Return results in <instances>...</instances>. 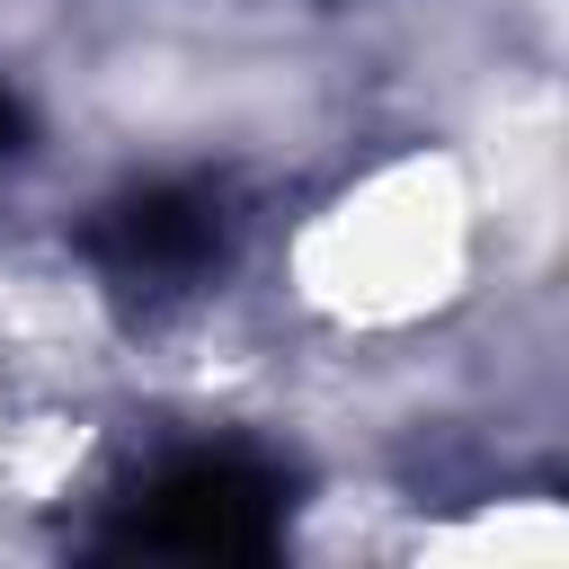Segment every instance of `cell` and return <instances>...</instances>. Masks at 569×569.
<instances>
[{
	"label": "cell",
	"mask_w": 569,
	"mask_h": 569,
	"mask_svg": "<svg viewBox=\"0 0 569 569\" xmlns=\"http://www.w3.org/2000/svg\"><path fill=\"white\" fill-rule=\"evenodd\" d=\"M276 525H284L276 471H258L249 453H196L133 498L124 542L169 551V560H258V551H276Z\"/></svg>",
	"instance_id": "1"
},
{
	"label": "cell",
	"mask_w": 569,
	"mask_h": 569,
	"mask_svg": "<svg viewBox=\"0 0 569 569\" xmlns=\"http://www.w3.org/2000/svg\"><path fill=\"white\" fill-rule=\"evenodd\" d=\"M89 258L133 293H169L222 258V213L204 187H133L89 222Z\"/></svg>",
	"instance_id": "2"
},
{
	"label": "cell",
	"mask_w": 569,
	"mask_h": 569,
	"mask_svg": "<svg viewBox=\"0 0 569 569\" xmlns=\"http://www.w3.org/2000/svg\"><path fill=\"white\" fill-rule=\"evenodd\" d=\"M9 142H18V107L0 98V151H9Z\"/></svg>",
	"instance_id": "3"
}]
</instances>
